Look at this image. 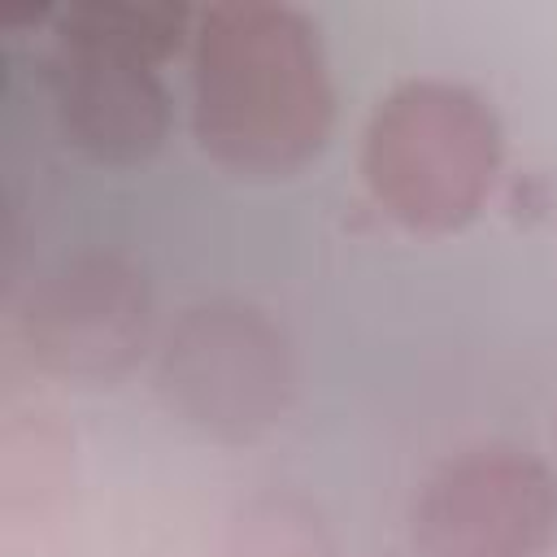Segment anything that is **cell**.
Listing matches in <instances>:
<instances>
[{"label":"cell","mask_w":557,"mask_h":557,"mask_svg":"<svg viewBox=\"0 0 557 557\" xmlns=\"http://www.w3.org/2000/svg\"><path fill=\"white\" fill-rule=\"evenodd\" d=\"M500 170V126L483 96L448 78L392 87L361 144L370 196L409 231L466 226Z\"/></svg>","instance_id":"obj_2"},{"label":"cell","mask_w":557,"mask_h":557,"mask_svg":"<svg viewBox=\"0 0 557 557\" xmlns=\"http://www.w3.org/2000/svg\"><path fill=\"white\" fill-rule=\"evenodd\" d=\"M557 535V479L518 448H474L444 461L413 500L426 557H540Z\"/></svg>","instance_id":"obj_3"},{"label":"cell","mask_w":557,"mask_h":557,"mask_svg":"<svg viewBox=\"0 0 557 557\" xmlns=\"http://www.w3.org/2000/svg\"><path fill=\"white\" fill-rule=\"evenodd\" d=\"M57 39L48 52V91L70 144L109 165L144 161L170 126L157 61L78 26L65 9L52 13Z\"/></svg>","instance_id":"obj_5"},{"label":"cell","mask_w":557,"mask_h":557,"mask_svg":"<svg viewBox=\"0 0 557 557\" xmlns=\"http://www.w3.org/2000/svg\"><path fill=\"white\" fill-rule=\"evenodd\" d=\"M161 383L187 422L239 440L278 418L292 370L283 335L257 309L209 305L191 309L170 335Z\"/></svg>","instance_id":"obj_4"},{"label":"cell","mask_w":557,"mask_h":557,"mask_svg":"<svg viewBox=\"0 0 557 557\" xmlns=\"http://www.w3.org/2000/svg\"><path fill=\"white\" fill-rule=\"evenodd\" d=\"M26 344L70 379L117 374L148 326V287L117 257H78L52 270L26 305Z\"/></svg>","instance_id":"obj_6"},{"label":"cell","mask_w":557,"mask_h":557,"mask_svg":"<svg viewBox=\"0 0 557 557\" xmlns=\"http://www.w3.org/2000/svg\"><path fill=\"white\" fill-rule=\"evenodd\" d=\"M335 91L318 22L292 4H209L191 30L200 148L239 174H287L322 152Z\"/></svg>","instance_id":"obj_1"}]
</instances>
